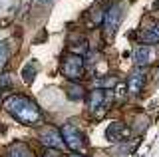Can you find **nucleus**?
<instances>
[{
    "mask_svg": "<svg viewBox=\"0 0 159 157\" xmlns=\"http://www.w3.org/2000/svg\"><path fill=\"white\" fill-rule=\"evenodd\" d=\"M66 94L70 100H84L88 94H86V90H84V86H80L76 84V82H70V84L66 86Z\"/></svg>",
    "mask_w": 159,
    "mask_h": 157,
    "instance_id": "obj_13",
    "label": "nucleus"
},
{
    "mask_svg": "<svg viewBox=\"0 0 159 157\" xmlns=\"http://www.w3.org/2000/svg\"><path fill=\"white\" fill-rule=\"evenodd\" d=\"M139 38H141L143 44H159V22H153L149 28H145L141 34H139Z\"/></svg>",
    "mask_w": 159,
    "mask_h": 157,
    "instance_id": "obj_10",
    "label": "nucleus"
},
{
    "mask_svg": "<svg viewBox=\"0 0 159 157\" xmlns=\"http://www.w3.org/2000/svg\"><path fill=\"white\" fill-rule=\"evenodd\" d=\"M38 2H42V4H48V2H50V0H38Z\"/></svg>",
    "mask_w": 159,
    "mask_h": 157,
    "instance_id": "obj_18",
    "label": "nucleus"
},
{
    "mask_svg": "<svg viewBox=\"0 0 159 157\" xmlns=\"http://www.w3.org/2000/svg\"><path fill=\"white\" fill-rule=\"evenodd\" d=\"M157 78H159V76H157Z\"/></svg>",
    "mask_w": 159,
    "mask_h": 157,
    "instance_id": "obj_19",
    "label": "nucleus"
},
{
    "mask_svg": "<svg viewBox=\"0 0 159 157\" xmlns=\"http://www.w3.org/2000/svg\"><path fill=\"white\" fill-rule=\"evenodd\" d=\"M60 133H62V137H64V143H66L70 149L80 151V149L86 147V139H84V135L80 133L72 123H64L62 129H60Z\"/></svg>",
    "mask_w": 159,
    "mask_h": 157,
    "instance_id": "obj_3",
    "label": "nucleus"
},
{
    "mask_svg": "<svg viewBox=\"0 0 159 157\" xmlns=\"http://www.w3.org/2000/svg\"><path fill=\"white\" fill-rule=\"evenodd\" d=\"M70 157H86V155H80V153H74V155H70Z\"/></svg>",
    "mask_w": 159,
    "mask_h": 157,
    "instance_id": "obj_17",
    "label": "nucleus"
},
{
    "mask_svg": "<svg viewBox=\"0 0 159 157\" xmlns=\"http://www.w3.org/2000/svg\"><path fill=\"white\" fill-rule=\"evenodd\" d=\"M8 157H34V151L24 143H12L8 147Z\"/></svg>",
    "mask_w": 159,
    "mask_h": 157,
    "instance_id": "obj_12",
    "label": "nucleus"
},
{
    "mask_svg": "<svg viewBox=\"0 0 159 157\" xmlns=\"http://www.w3.org/2000/svg\"><path fill=\"white\" fill-rule=\"evenodd\" d=\"M111 96V92H106L103 87H98V90H93L88 97V111H92V114H96L99 107H106V100Z\"/></svg>",
    "mask_w": 159,
    "mask_h": 157,
    "instance_id": "obj_6",
    "label": "nucleus"
},
{
    "mask_svg": "<svg viewBox=\"0 0 159 157\" xmlns=\"http://www.w3.org/2000/svg\"><path fill=\"white\" fill-rule=\"evenodd\" d=\"M62 74L68 78L70 82H76L84 76V56L70 52L64 56L62 60Z\"/></svg>",
    "mask_w": 159,
    "mask_h": 157,
    "instance_id": "obj_2",
    "label": "nucleus"
},
{
    "mask_svg": "<svg viewBox=\"0 0 159 157\" xmlns=\"http://www.w3.org/2000/svg\"><path fill=\"white\" fill-rule=\"evenodd\" d=\"M12 86H14V82H12V76H10L8 72H4L2 76H0V92H2V90H10Z\"/></svg>",
    "mask_w": 159,
    "mask_h": 157,
    "instance_id": "obj_14",
    "label": "nucleus"
},
{
    "mask_svg": "<svg viewBox=\"0 0 159 157\" xmlns=\"http://www.w3.org/2000/svg\"><path fill=\"white\" fill-rule=\"evenodd\" d=\"M44 157H58V153H56V149H48L46 153H44Z\"/></svg>",
    "mask_w": 159,
    "mask_h": 157,
    "instance_id": "obj_16",
    "label": "nucleus"
},
{
    "mask_svg": "<svg viewBox=\"0 0 159 157\" xmlns=\"http://www.w3.org/2000/svg\"><path fill=\"white\" fill-rule=\"evenodd\" d=\"M4 110L8 111L12 117H16L20 123L24 125H32L36 123V121L42 119V111H40V107L34 104L32 100H28L26 96H20V94H14L6 97V100L2 101Z\"/></svg>",
    "mask_w": 159,
    "mask_h": 157,
    "instance_id": "obj_1",
    "label": "nucleus"
},
{
    "mask_svg": "<svg viewBox=\"0 0 159 157\" xmlns=\"http://www.w3.org/2000/svg\"><path fill=\"white\" fill-rule=\"evenodd\" d=\"M106 137L109 141H123L129 137V127L123 125L121 121H111L106 129Z\"/></svg>",
    "mask_w": 159,
    "mask_h": 157,
    "instance_id": "obj_7",
    "label": "nucleus"
},
{
    "mask_svg": "<svg viewBox=\"0 0 159 157\" xmlns=\"http://www.w3.org/2000/svg\"><path fill=\"white\" fill-rule=\"evenodd\" d=\"M143 86H145V74H143L141 70H133L131 76H129L127 80V90L131 96H139L143 90Z\"/></svg>",
    "mask_w": 159,
    "mask_h": 157,
    "instance_id": "obj_8",
    "label": "nucleus"
},
{
    "mask_svg": "<svg viewBox=\"0 0 159 157\" xmlns=\"http://www.w3.org/2000/svg\"><path fill=\"white\" fill-rule=\"evenodd\" d=\"M40 143L42 145H46L48 149H64V137H62V133H60V131L56 129V127H44L42 131H40Z\"/></svg>",
    "mask_w": 159,
    "mask_h": 157,
    "instance_id": "obj_4",
    "label": "nucleus"
},
{
    "mask_svg": "<svg viewBox=\"0 0 159 157\" xmlns=\"http://www.w3.org/2000/svg\"><path fill=\"white\" fill-rule=\"evenodd\" d=\"M6 62H8V42L2 40L0 42V68L6 66Z\"/></svg>",
    "mask_w": 159,
    "mask_h": 157,
    "instance_id": "obj_15",
    "label": "nucleus"
},
{
    "mask_svg": "<svg viewBox=\"0 0 159 157\" xmlns=\"http://www.w3.org/2000/svg\"><path fill=\"white\" fill-rule=\"evenodd\" d=\"M119 22H121V8H119L117 4H111L106 10V16H103V22H102L106 36H113V34H116Z\"/></svg>",
    "mask_w": 159,
    "mask_h": 157,
    "instance_id": "obj_5",
    "label": "nucleus"
},
{
    "mask_svg": "<svg viewBox=\"0 0 159 157\" xmlns=\"http://www.w3.org/2000/svg\"><path fill=\"white\" fill-rule=\"evenodd\" d=\"M36 74H38V64H36V60H30V62L24 64V68H22V80L26 82V84H32L34 78H36Z\"/></svg>",
    "mask_w": 159,
    "mask_h": 157,
    "instance_id": "obj_11",
    "label": "nucleus"
},
{
    "mask_svg": "<svg viewBox=\"0 0 159 157\" xmlns=\"http://www.w3.org/2000/svg\"><path fill=\"white\" fill-rule=\"evenodd\" d=\"M133 58H135L137 68H145V66H149V64H151V60H153L149 44H145V46H139L137 50H135V54H133Z\"/></svg>",
    "mask_w": 159,
    "mask_h": 157,
    "instance_id": "obj_9",
    "label": "nucleus"
}]
</instances>
